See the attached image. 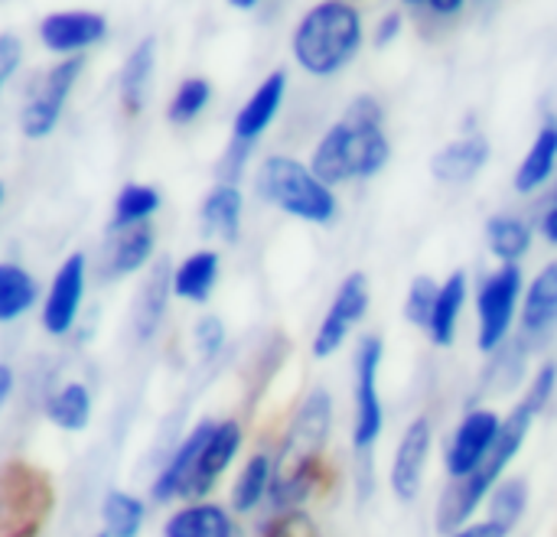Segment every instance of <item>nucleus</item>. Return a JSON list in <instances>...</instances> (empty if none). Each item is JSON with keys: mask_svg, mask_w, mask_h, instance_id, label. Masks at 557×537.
<instances>
[{"mask_svg": "<svg viewBox=\"0 0 557 537\" xmlns=\"http://www.w3.org/2000/svg\"><path fill=\"white\" fill-rule=\"evenodd\" d=\"M193 342L202 359H215L225 349V323L219 316H202L193 326Z\"/></svg>", "mask_w": 557, "mask_h": 537, "instance_id": "4c0bfd02", "label": "nucleus"}, {"mask_svg": "<svg viewBox=\"0 0 557 537\" xmlns=\"http://www.w3.org/2000/svg\"><path fill=\"white\" fill-rule=\"evenodd\" d=\"M85 280H88V258L82 251H72L59 271L52 274V284L42 300V329L49 336H69L78 323L82 300H85Z\"/></svg>", "mask_w": 557, "mask_h": 537, "instance_id": "f8f14e48", "label": "nucleus"}, {"mask_svg": "<svg viewBox=\"0 0 557 537\" xmlns=\"http://www.w3.org/2000/svg\"><path fill=\"white\" fill-rule=\"evenodd\" d=\"M209 101H212V82L209 78H199V75L183 78L180 88L173 91L170 104H166V117H170V124H189L209 108Z\"/></svg>", "mask_w": 557, "mask_h": 537, "instance_id": "72a5a7b5", "label": "nucleus"}, {"mask_svg": "<svg viewBox=\"0 0 557 537\" xmlns=\"http://www.w3.org/2000/svg\"><path fill=\"white\" fill-rule=\"evenodd\" d=\"M401 26H405V16L401 13H382L379 16V23H375V33H372V42L379 46V49H385L388 42H395L398 36H401Z\"/></svg>", "mask_w": 557, "mask_h": 537, "instance_id": "a19ab883", "label": "nucleus"}, {"mask_svg": "<svg viewBox=\"0 0 557 537\" xmlns=\"http://www.w3.org/2000/svg\"><path fill=\"white\" fill-rule=\"evenodd\" d=\"M333 430V398L326 388H313L287 424V434L274 453L271 505L277 512H297L317 483V463L330 444Z\"/></svg>", "mask_w": 557, "mask_h": 537, "instance_id": "7ed1b4c3", "label": "nucleus"}, {"mask_svg": "<svg viewBox=\"0 0 557 537\" xmlns=\"http://www.w3.org/2000/svg\"><path fill=\"white\" fill-rule=\"evenodd\" d=\"M392 160V140L385 134V111L379 98L359 95L349 101L343 117L320 137L310 170L326 186L379 176Z\"/></svg>", "mask_w": 557, "mask_h": 537, "instance_id": "f03ea898", "label": "nucleus"}, {"mask_svg": "<svg viewBox=\"0 0 557 537\" xmlns=\"http://www.w3.org/2000/svg\"><path fill=\"white\" fill-rule=\"evenodd\" d=\"M529 509V483L525 479H503L490 496V519L503 528H516Z\"/></svg>", "mask_w": 557, "mask_h": 537, "instance_id": "f704fd0d", "label": "nucleus"}, {"mask_svg": "<svg viewBox=\"0 0 557 537\" xmlns=\"http://www.w3.org/2000/svg\"><path fill=\"white\" fill-rule=\"evenodd\" d=\"M95 537H108V535H104V532H101V535H95Z\"/></svg>", "mask_w": 557, "mask_h": 537, "instance_id": "49530a36", "label": "nucleus"}, {"mask_svg": "<svg viewBox=\"0 0 557 537\" xmlns=\"http://www.w3.org/2000/svg\"><path fill=\"white\" fill-rule=\"evenodd\" d=\"M238 450H242V424L238 421H215V430H212L209 444L202 447L180 499L199 502L202 496H209L215 489V483L225 476V470L235 463Z\"/></svg>", "mask_w": 557, "mask_h": 537, "instance_id": "2eb2a0df", "label": "nucleus"}, {"mask_svg": "<svg viewBox=\"0 0 557 537\" xmlns=\"http://www.w3.org/2000/svg\"><path fill=\"white\" fill-rule=\"evenodd\" d=\"M52 486L46 473L26 463H7L0 479V532L3 537H36L52 512Z\"/></svg>", "mask_w": 557, "mask_h": 537, "instance_id": "423d86ee", "label": "nucleus"}, {"mask_svg": "<svg viewBox=\"0 0 557 537\" xmlns=\"http://www.w3.org/2000/svg\"><path fill=\"white\" fill-rule=\"evenodd\" d=\"M431 444H434V427L428 417H418L408 424V430L398 440V450L392 457V496L398 502H414L421 496L424 486V473H428V460H431Z\"/></svg>", "mask_w": 557, "mask_h": 537, "instance_id": "ddd939ff", "label": "nucleus"}, {"mask_svg": "<svg viewBox=\"0 0 557 537\" xmlns=\"http://www.w3.org/2000/svg\"><path fill=\"white\" fill-rule=\"evenodd\" d=\"M108 277H127V274H137L140 267L150 264L153 258V248H157V232L153 225H134V228H121V232H108Z\"/></svg>", "mask_w": 557, "mask_h": 537, "instance_id": "aec40b11", "label": "nucleus"}, {"mask_svg": "<svg viewBox=\"0 0 557 537\" xmlns=\"http://www.w3.org/2000/svg\"><path fill=\"white\" fill-rule=\"evenodd\" d=\"M91 408H95V401H91L88 385H82V382H65L62 388H55V391L49 395V401H46V417H49L59 430H65V434H82V430L91 424Z\"/></svg>", "mask_w": 557, "mask_h": 537, "instance_id": "bb28decb", "label": "nucleus"}, {"mask_svg": "<svg viewBox=\"0 0 557 537\" xmlns=\"http://www.w3.org/2000/svg\"><path fill=\"white\" fill-rule=\"evenodd\" d=\"M490 160V140L483 134H467L450 140L431 157V176L447 186H463L480 176Z\"/></svg>", "mask_w": 557, "mask_h": 537, "instance_id": "f3484780", "label": "nucleus"}, {"mask_svg": "<svg viewBox=\"0 0 557 537\" xmlns=\"http://www.w3.org/2000/svg\"><path fill=\"white\" fill-rule=\"evenodd\" d=\"M228 7H232V10H245V13H251V10H258V0H228Z\"/></svg>", "mask_w": 557, "mask_h": 537, "instance_id": "a18cd8bd", "label": "nucleus"}, {"mask_svg": "<svg viewBox=\"0 0 557 537\" xmlns=\"http://www.w3.org/2000/svg\"><path fill=\"white\" fill-rule=\"evenodd\" d=\"M555 388H557V365L555 362H545V365L535 372V378H532V385H529L525 398H522V401L506 414V421H503V434H499V440H496V447H493L490 460L483 463V470H480V473H473L470 479L450 483V489L441 496V502H437V515H434V528H437V535L450 537V535H457L460 528H467V525H470V519H473V512L483 505V499H490V496H493V489L506 479V470L512 466V460H516V457H519V450L525 447L529 430H532L535 417L548 408V401H552Z\"/></svg>", "mask_w": 557, "mask_h": 537, "instance_id": "f257e3e1", "label": "nucleus"}, {"mask_svg": "<svg viewBox=\"0 0 557 537\" xmlns=\"http://www.w3.org/2000/svg\"><path fill=\"white\" fill-rule=\"evenodd\" d=\"M542 235L557 248V202L545 212V218H542Z\"/></svg>", "mask_w": 557, "mask_h": 537, "instance_id": "37998d69", "label": "nucleus"}, {"mask_svg": "<svg viewBox=\"0 0 557 537\" xmlns=\"http://www.w3.org/2000/svg\"><path fill=\"white\" fill-rule=\"evenodd\" d=\"M525 300V277H522V267H496L480 294H476V346L480 352L486 355H496L503 352L509 333H512V323L519 316V307Z\"/></svg>", "mask_w": 557, "mask_h": 537, "instance_id": "0eeeda50", "label": "nucleus"}, {"mask_svg": "<svg viewBox=\"0 0 557 537\" xmlns=\"http://www.w3.org/2000/svg\"><path fill=\"white\" fill-rule=\"evenodd\" d=\"M555 199H557V196H555Z\"/></svg>", "mask_w": 557, "mask_h": 537, "instance_id": "de8ad7c7", "label": "nucleus"}, {"mask_svg": "<svg viewBox=\"0 0 557 537\" xmlns=\"http://www.w3.org/2000/svg\"><path fill=\"white\" fill-rule=\"evenodd\" d=\"M467 297H470L467 271H454L441 284L437 307H434V316H431V326H428V336H431V342L437 349H450L457 342V323H460V313L467 307Z\"/></svg>", "mask_w": 557, "mask_h": 537, "instance_id": "a878e982", "label": "nucleus"}, {"mask_svg": "<svg viewBox=\"0 0 557 537\" xmlns=\"http://www.w3.org/2000/svg\"><path fill=\"white\" fill-rule=\"evenodd\" d=\"M23 62V42L13 33H0V85H10Z\"/></svg>", "mask_w": 557, "mask_h": 537, "instance_id": "ea45409f", "label": "nucleus"}, {"mask_svg": "<svg viewBox=\"0 0 557 537\" xmlns=\"http://www.w3.org/2000/svg\"><path fill=\"white\" fill-rule=\"evenodd\" d=\"M144 522H147L144 499L121 492V489H111L101 499V525L108 537H137L144 532Z\"/></svg>", "mask_w": 557, "mask_h": 537, "instance_id": "473e14b6", "label": "nucleus"}, {"mask_svg": "<svg viewBox=\"0 0 557 537\" xmlns=\"http://www.w3.org/2000/svg\"><path fill=\"white\" fill-rule=\"evenodd\" d=\"M408 10H411L414 16L444 23V20H457V16L467 10V3H463V0H408Z\"/></svg>", "mask_w": 557, "mask_h": 537, "instance_id": "58836bf2", "label": "nucleus"}, {"mask_svg": "<svg viewBox=\"0 0 557 537\" xmlns=\"http://www.w3.org/2000/svg\"><path fill=\"white\" fill-rule=\"evenodd\" d=\"M163 537H238L228 509L215 502H193L163 522Z\"/></svg>", "mask_w": 557, "mask_h": 537, "instance_id": "5701e85b", "label": "nucleus"}, {"mask_svg": "<svg viewBox=\"0 0 557 537\" xmlns=\"http://www.w3.org/2000/svg\"><path fill=\"white\" fill-rule=\"evenodd\" d=\"M271 483H274V457L255 453L242 466L235 486H232V509L238 515H251L264 499H271Z\"/></svg>", "mask_w": 557, "mask_h": 537, "instance_id": "c756f323", "label": "nucleus"}, {"mask_svg": "<svg viewBox=\"0 0 557 537\" xmlns=\"http://www.w3.org/2000/svg\"><path fill=\"white\" fill-rule=\"evenodd\" d=\"M222 274V254L212 248L193 251L173 267V297L186 303H206L219 284Z\"/></svg>", "mask_w": 557, "mask_h": 537, "instance_id": "412c9836", "label": "nucleus"}, {"mask_svg": "<svg viewBox=\"0 0 557 537\" xmlns=\"http://www.w3.org/2000/svg\"><path fill=\"white\" fill-rule=\"evenodd\" d=\"M362 42H366V26L359 7L346 0H323L310 7L294 26L290 52L307 75L330 78L339 75L356 59Z\"/></svg>", "mask_w": 557, "mask_h": 537, "instance_id": "20e7f679", "label": "nucleus"}, {"mask_svg": "<svg viewBox=\"0 0 557 537\" xmlns=\"http://www.w3.org/2000/svg\"><path fill=\"white\" fill-rule=\"evenodd\" d=\"M108 36V20L95 10H59L42 16L39 23V42L62 55V59H75L85 49L98 46Z\"/></svg>", "mask_w": 557, "mask_h": 537, "instance_id": "4468645a", "label": "nucleus"}, {"mask_svg": "<svg viewBox=\"0 0 557 537\" xmlns=\"http://www.w3.org/2000/svg\"><path fill=\"white\" fill-rule=\"evenodd\" d=\"M82 65H85V59L75 55V59H62L42 72V78L36 82V88L20 114V130L29 140H42L59 127V117L65 111V101L75 88L78 75H82Z\"/></svg>", "mask_w": 557, "mask_h": 537, "instance_id": "1a4fd4ad", "label": "nucleus"}, {"mask_svg": "<svg viewBox=\"0 0 557 537\" xmlns=\"http://www.w3.org/2000/svg\"><path fill=\"white\" fill-rule=\"evenodd\" d=\"M486 241L503 267H519L532 248V225L516 215H493L486 222Z\"/></svg>", "mask_w": 557, "mask_h": 537, "instance_id": "c85d7f7f", "label": "nucleus"}, {"mask_svg": "<svg viewBox=\"0 0 557 537\" xmlns=\"http://www.w3.org/2000/svg\"><path fill=\"white\" fill-rule=\"evenodd\" d=\"M369 300H372L369 277L362 271L346 274V280L339 284V290H336L323 323L317 326V336H313V355L317 359H333L346 346L352 326L366 320Z\"/></svg>", "mask_w": 557, "mask_h": 537, "instance_id": "9b49d317", "label": "nucleus"}, {"mask_svg": "<svg viewBox=\"0 0 557 537\" xmlns=\"http://www.w3.org/2000/svg\"><path fill=\"white\" fill-rule=\"evenodd\" d=\"M284 95H287V72L284 68H274L251 95L248 101L238 108L235 114V124H232V147L251 153L255 140L274 124L281 104H284Z\"/></svg>", "mask_w": 557, "mask_h": 537, "instance_id": "dca6fc26", "label": "nucleus"}, {"mask_svg": "<svg viewBox=\"0 0 557 537\" xmlns=\"http://www.w3.org/2000/svg\"><path fill=\"white\" fill-rule=\"evenodd\" d=\"M173 297V267L160 264L147 284L140 287V297L134 303V329L140 339H150L160 329V320L166 313V300Z\"/></svg>", "mask_w": 557, "mask_h": 537, "instance_id": "cd10ccee", "label": "nucleus"}, {"mask_svg": "<svg viewBox=\"0 0 557 537\" xmlns=\"http://www.w3.org/2000/svg\"><path fill=\"white\" fill-rule=\"evenodd\" d=\"M557 326V261L542 267L525 287L522 300V329L525 336H545Z\"/></svg>", "mask_w": 557, "mask_h": 537, "instance_id": "393cba45", "label": "nucleus"}, {"mask_svg": "<svg viewBox=\"0 0 557 537\" xmlns=\"http://www.w3.org/2000/svg\"><path fill=\"white\" fill-rule=\"evenodd\" d=\"M261 537H320V528L304 509H297V512H277L264 525Z\"/></svg>", "mask_w": 557, "mask_h": 537, "instance_id": "e433bc0d", "label": "nucleus"}, {"mask_svg": "<svg viewBox=\"0 0 557 537\" xmlns=\"http://www.w3.org/2000/svg\"><path fill=\"white\" fill-rule=\"evenodd\" d=\"M555 173H557V117H548V121L539 127V134H535V140H532L529 153L522 157V163H519V170H516V176H512V186H516V192L529 196V192L542 189Z\"/></svg>", "mask_w": 557, "mask_h": 537, "instance_id": "4be33fe9", "label": "nucleus"}, {"mask_svg": "<svg viewBox=\"0 0 557 537\" xmlns=\"http://www.w3.org/2000/svg\"><path fill=\"white\" fill-rule=\"evenodd\" d=\"M153 65H157V39H140L131 55L121 65L117 75V91H121V104L131 117H137L147 104V85L153 78Z\"/></svg>", "mask_w": 557, "mask_h": 537, "instance_id": "b1692460", "label": "nucleus"}, {"mask_svg": "<svg viewBox=\"0 0 557 537\" xmlns=\"http://www.w3.org/2000/svg\"><path fill=\"white\" fill-rule=\"evenodd\" d=\"M242 209H245V199L238 192L235 183H215L202 205H199V228L206 238H219V241H238V232H242Z\"/></svg>", "mask_w": 557, "mask_h": 537, "instance_id": "6ab92c4d", "label": "nucleus"}, {"mask_svg": "<svg viewBox=\"0 0 557 537\" xmlns=\"http://www.w3.org/2000/svg\"><path fill=\"white\" fill-rule=\"evenodd\" d=\"M157 212H160V189H153L147 183H127V186H121V192L114 199V215H111L108 232L147 225Z\"/></svg>", "mask_w": 557, "mask_h": 537, "instance_id": "2f4dec72", "label": "nucleus"}, {"mask_svg": "<svg viewBox=\"0 0 557 537\" xmlns=\"http://www.w3.org/2000/svg\"><path fill=\"white\" fill-rule=\"evenodd\" d=\"M255 189L264 202L281 209L284 215H294L310 225H330L339 212V202L333 196V186H326L310 163H300L297 157L271 153L261 160Z\"/></svg>", "mask_w": 557, "mask_h": 537, "instance_id": "39448f33", "label": "nucleus"}, {"mask_svg": "<svg viewBox=\"0 0 557 537\" xmlns=\"http://www.w3.org/2000/svg\"><path fill=\"white\" fill-rule=\"evenodd\" d=\"M385 359V346L379 336H366L356 355V391H352V450L359 460H369L382 430H385V408L379 391V369Z\"/></svg>", "mask_w": 557, "mask_h": 537, "instance_id": "6e6552de", "label": "nucleus"}, {"mask_svg": "<svg viewBox=\"0 0 557 537\" xmlns=\"http://www.w3.org/2000/svg\"><path fill=\"white\" fill-rule=\"evenodd\" d=\"M503 421L506 417H499L490 408H473L463 414V421L457 424V430L447 444V453H444V466L454 483L470 479L473 473L483 470V463L490 460V453L503 434Z\"/></svg>", "mask_w": 557, "mask_h": 537, "instance_id": "9d476101", "label": "nucleus"}, {"mask_svg": "<svg viewBox=\"0 0 557 537\" xmlns=\"http://www.w3.org/2000/svg\"><path fill=\"white\" fill-rule=\"evenodd\" d=\"M212 430H215V421L206 417V421H199V424L183 437V444L173 450V457L166 460V466L157 473V479H153V486H150V496H153L157 502H173V499H180V492H183V486H186V479H189V473H193V466H196L202 447L209 444Z\"/></svg>", "mask_w": 557, "mask_h": 537, "instance_id": "a211bd4d", "label": "nucleus"}, {"mask_svg": "<svg viewBox=\"0 0 557 537\" xmlns=\"http://www.w3.org/2000/svg\"><path fill=\"white\" fill-rule=\"evenodd\" d=\"M10 395H13V369L3 362V365H0V404H7Z\"/></svg>", "mask_w": 557, "mask_h": 537, "instance_id": "c03bdc74", "label": "nucleus"}, {"mask_svg": "<svg viewBox=\"0 0 557 537\" xmlns=\"http://www.w3.org/2000/svg\"><path fill=\"white\" fill-rule=\"evenodd\" d=\"M39 300V287L33 274L13 261L0 264V323H13L29 313Z\"/></svg>", "mask_w": 557, "mask_h": 537, "instance_id": "7c9ffc66", "label": "nucleus"}, {"mask_svg": "<svg viewBox=\"0 0 557 537\" xmlns=\"http://www.w3.org/2000/svg\"><path fill=\"white\" fill-rule=\"evenodd\" d=\"M437 294H441V284H434L431 277H414L411 287H408V297H405V320L418 329L428 333L431 326V316H434V307H437Z\"/></svg>", "mask_w": 557, "mask_h": 537, "instance_id": "c9c22d12", "label": "nucleus"}, {"mask_svg": "<svg viewBox=\"0 0 557 537\" xmlns=\"http://www.w3.org/2000/svg\"><path fill=\"white\" fill-rule=\"evenodd\" d=\"M450 537H509V528H503V525H496L493 519H486V522H473V525L460 528L457 535Z\"/></svg>", "mask_w": 557, "mask_h": 537, "instance_id": "79ce46f5", "label": "nucleus"}]
</instances>
